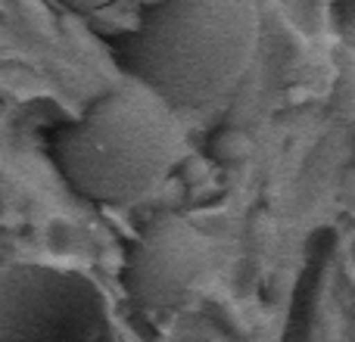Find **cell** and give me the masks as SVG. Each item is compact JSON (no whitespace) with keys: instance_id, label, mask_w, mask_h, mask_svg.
I'll return each instance as SVG.
<instances>
[{"instance_id":"6da1fadb","label":"cell","mask_w":355,"mask_h":342,"mask_svg":"<svg viewBox=\"0 0 355 342\" xmlns=\"http://www.w3.org/2000/svg\"><path fill=\"white\" fill-rule=\"evenodd\" d=\"M259 37V0H156L135 28L110 37V50L125 78L172 109H202L240 84Z\"/></svg>"},{"instance_id":"7a4b0ae2","label":"cell","mask_w":355,"mask_h":342,"mask_svg":"<svg viewBox=\"0 0 355 342\" xmlns=\"http://www.w3.org/2000/svg\"><path fill=\"white\" fill-rule=\"evenodd\" d=\"M50 156L78 196L131 206L153 196L178 168L184 128L159 93L125 78L50 134Z\"/></svg>"},{"instance_id":"3957f363","label":"cell","mask_w":355,"mask_h":342,"mask_svg":"<svg viewBox=\"0 0 355 342\" xmlns=\"http://www.w3.org/2000/svg\"><path fill=\"white\" fill-rule=\"evenodd\" d=\"M106 302L78 271L0 252V342H103Z\"/></svg>"},{"instance_id":"277c9868","label":"cell","mask_w":355,"mask_h":342,"mask_svg":"<svg viewBox=\"0 0 355 342\" xmlns=\"http://www.w3.org/2000/svg\"><path fill=\"white\" fill-rule=\"evenodd\" d=\"M215 271V243L190 218L156 215L131 240L122 264V287L147 312H175L206 289Z\"/></svg>"},{"instance_id":"5b68a950","label":"cell","mask_w":355,"mask_h":342,"mask_svg":"<svg viewBox=\"0 0 355 342\" xmlns=\"http://www.w3.org/2000/svg\"><path fill=\"white\" fill-rule=\"evenodd\" d=\"M327 6L331 0H277L284 22L302 37H321L327 31Z\"/></svg>"},{"instance_id":"8992f818","label":"cell","mask_w":355,"mask_h":342,"mask_svg":"<svg viewBox=\"0 0 355 342\" xmlns=\"http://www.w3.org/2000/svg\"><path fill=\"white\" fill-rule=\"evenodd\" d=\"M337 66V103L343 116H355V50L340 47L334 56Z\"/></svg>"},{"instance_id":"52a82bcc","label":"cell","mask_w":355,"mask_h":342,"mask_svg":"<svg viewBox=\"0 0 355 342\" xmlns=\"http://www.w3.org/2000/svg\"><path fill=\"white\" fill-rule=\"evenodd\" d=\"M327 28L340 35H355V0H331L327 6Z\"/></svg>"},{"instance_id":"ba28073f","label":"cell","mask_w":355,"mask_h":342,"mask_svg":"<svg viewBox=\"0 0 355 342\" xmlns=\"http://www.w3.org/2000/svg\"><path fill=\"white\" fill-rule=\"evenodd\" d=\"M56 3H62L66 10H75V12H100L106 6H112L116 0H56Z\"/></svg>"}]
</instances>
